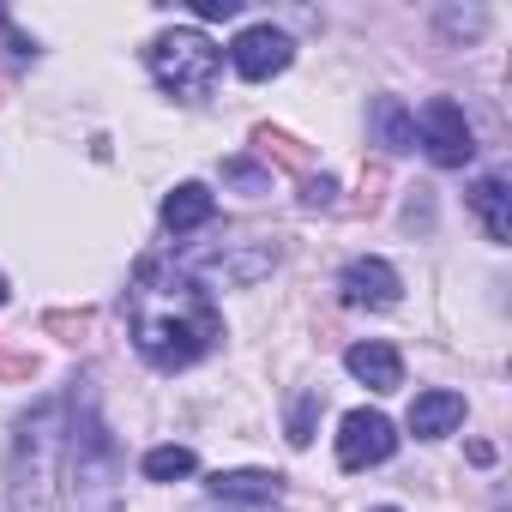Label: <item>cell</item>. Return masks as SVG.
I'll return each instance as SVG.
<instances>
[{"mask_svg": "<svg viewBox=\"0 0 512 512\" xmlns=\"http://www.w3.org/2000/svg\"><path fill=\"white\" fill-rule=\"evenodd\" d=\"M127 326H133V344L151 368L175 374L187 362H199L205 350H217L223 338V314L217 302L205 296L199 278H187L175 260H139L133 284H127Z\"/></svg>", "mask_w": 512, "mask_h": 512, "instance_id": "6da1fadb", "label": "cell"}, {"mask_svg": "<svg viewBox=\"0 0 512 512\" xmlns=\"http://www.w3.org/2000/svg\"><path fill=\"white\" fill-rule=\"evenodd\" d=\"M61 398H43L31 416H19L13 428V452H7V494L19 512H49L55 482H61Z\"/></svg>", "mask_w": 512, "mask_h": 512, "instance_id": "7a4b0ae2", "label": "cell"}, {"mask_svg": "<svg viewBox=\"0 0 512 512\" xmlns=\"http://www.w3.org/2000/svg\"><path fill=\"white\" fill-rule=\"evenodd\" d=\"M73 410H79V422L67 428V482H73V506L79 512H121V500H115V476H121V458H115V440L103 434V422H97V404H91V392L85 398H73Z\"/></svg>", "mask_w": 512, "mask_h": 512, "instance_id": "3957f363", "label": "cell"}, {"mask_svg": "<svg viewBox=\"0 0 512 512\" xmlns=\"http://www.w3.org/2000/svg\"><path fill=\"white\" fill-rule=\"evenodd\" d=\"M175 266L187 278H199V284L247 290L278 266V235H229V241H211V247H187Z\"/></svg>", "mask_w": 512, "mask_h": 512, "instance_id": "277c9868", "label": "cell"}, {"mask_svg": "<svg viewBox=\"0 0 512 512\" xmlns=\"http://www.w3.org/2000/svg\"><path fill=\"white\" fill-rule=\"evenodd\" d=\"M145 61H151V79H157L169 97H181V103L211 97V85H217V73H223V55L211 49L205 31H169V37H157Z\"/></svg>", "mask_w": 512, "mask_h": 512, "instance_id": "5b68a950", "label": "cell"}, {"mask_svg": "<svg viewBox=\"0 0 512 512\" xmlns=\"http://www.w3.org/2000/svg\"><path fill=\"white\" fill-rule=\"evenodd\" d=\"M416 133H422V145H428V157L440 169H458V163L476 157V133H470V121H464V109L452 97H428L422 115H416Z\"/></svg>", "mask_w": 512, "mask_h": 512, "instance_id": "8992f818", "label": "cell"}, {"mask_svg": "<svg viewBox=\"0 0 512 512\" xmlns=\"http://www.w3.org/2000/svg\"><path fill=\"white\" fill-rule=\"evenodd\" d=\"M229 61H235V73H241L247 85H266V79H278V73L296 61V43H290L278 25H247V31L229 43Z\"/></svg>", "mask_w": 512, "mask_h": 512, "instance_id": "52a82bcc", "label": "cell"}, {"mask_svg": "<svg viewBox=\"0 0 512 512\" xmlns=\"http://www.w3.org/2000/svg\"><path fill=\"white\" fill-rule=\"evenodd\" d=\"M398 452V434L380 410H350L338 422V464L344 470H368V464H386Z\"/></svg>", "mask_w": 512, "mask_h": 512, "instance_id": "ba28073f", "label": "cell"}, {"mask_svg": "<svg viewBox=\"0 0 512 512\" xmlns=\"http://www.w3.org/2000/svg\"><path fill=\"white\" fill-rule=\"evenodd\" d=\"M338 290H344L350 308H392L404 284H398V272L386 260H350L344 278H338Z\"/></svg>", "mask_w": 512, "mask_h": 512, "instance_id": "9c48e42d", "label": "cell"}, {"mask_svg": "<svg viewBox=\"0 0 512 512\" xmlns=\"http://www.w3.org/2000/svg\"><path fill=\"white\" fill-rule=\"evenodd\" d=\"M205 488H211L223 506H272L278 488H284V476H278V470H217Z\"/></svg>", "mask_w": 512, "mask_h": 512, "instance_id": "30bf717a", "label": "cell"}, {"mask_svg": "<svg viewBox=\"0 0 512 512\" xmlns=\"http://www.w3.org/2000/svg\"><path fill=\"white\" fill-rule=\"evenodd\" d=\"M344 368H350V374H356L368 392H398V386H404V362H398V350H392V344H380V338H368V344H350Z\"/></svg>", "mask_w": 512, "mask_h": 512, "instance_id": "8fae6325", "label": "cell"}, {"mask_svg": "<svg viewBox=\"0 0 512 512\" xmlns=\"http://www.w3.org/2000/svg\"><path fill=\"white\" fill-rule=\"evenodd\" d=\"M458 422H464V398H458V392H446V386L416 392V404H410V434H416V440H440V434H452Z\"/></svg>", "mask_w": 512, "mask_h": 512, "instance_id": "7c38bea8", "label": "cell"}, {"mask_svg": "<svg viewBox=\"0 0 512 512\" xmlns=\"http://www.w3.org/2000/svg\"><path fill=\"white\" fill-rule=\"evenodd\" d=\"M211 211H217L211 187H199V181H181V187H175V193L163 199V229H169V235L205 229V223H211Z\"/></svg>", "mask_w": 512, "mask_h": 512, "instance_id": "4fadbf2b", "label": "cell"}, {"mask_svg": "<svg viewBox=\"0 0 512 512\" xmlns=\"http://www.w3.org/2000/svg\"><path fill=\"white\" fill-rule=\"evenodd\" d=\"M470 205L482 211V223H488V241H512V193H506V181L500 175H482L476 187H470Z\"/></svg>", "mask_w": 512, "mask_h": 512, "instance_id": "5bb4252c", "label": "cell"}, {"mask_svg": "<svg viewBox=\"0 0 512 512\" xmlns=\"http://www.w3.org/2000/svg\"><path fill=\"white\" fill-rule=\"evenodd\" d=\"M374 127H380L386 151H410V145H416V121L404 115L398 97H380V103H374Z\"/></svg>", "mask_w": 512, "mask_h": 512, "instance_id": "9a60e30c", "label": "cell"}, {"mask_svg": "<svg viewBox=\"0 0 512 512\" xmlns=\"http://www.w3.org/2000/svg\"><path fill=\"white\" fill-rule=\"evenodd\" d=\"M193 470H199L193 446H151V452H145V476H151V482H181V476H193Z\"/></svg>", "mask_w": 512, "mask_h": 512, "instance_id": "2e32d148", "label": "cell"}, {"mask_svg": "<svg viewBox=\"0 0 512 512\" xmlns=\"http://www.w3.org/2000/svg\"><path fill=\"white\" fill-rule=\"evenodd\" d=\"M314 416H320V392H302L296 410H290V446H308L314 440Z\"/></svg>", "mask_w": 512, "mask_h": 512, "instance_id": "e0dca14e", "label": "cell"}, {"mask_svg": "<svg viewBox=\"0 0 512 512\" xmlns=\"http://www.w3.org/2000/svg\"><path fill=\"white\" fill-rule=\"evenodd\" d=\"M260 145H266V157H278L284 169H308V151H296V139H284V133H260Z\"/></svg>", "mask_w": 512, "mask_h": 512, "instance_id": "ac0fdd59", "label": "cell"}, {"mask_svg": "<svg viewBox=\"0 0 512 512\" xmlns=\"http://www.w3.org/2000/svg\"><path fill=\"white\" fill-rule=\"evenodd\" d=\"M223 181H235V187H247V193H266V187H272V175L253 169V163H223Z\"/></svg>", "mask_w": 512, "mask_h": 512, "instance_id": "d6986e66", "label": "cell"}, {"mask_svg": "<svg viewBox=\"0 0 512 512\" xmlns=\"http://www.w3.org/2000/svg\"><path fill=\"white\" fill-rule=\"evenodd\" d=\"M302 205H338V181H332V175H320V181H308V193H302Z\"/></svg>", "mask_w": 512, "mask_h": 512, "instance_id": "ffe728a7", "label": "cell"}, {"mask_svg": "<svg viewBox=\"0 0 512 512\" xmlns=\"http://www.w3.org/2000/svg\"><path fill=\"white\" fill-rule=\"evenodd\" d=\"M193 13H199V19H235V13H241V0H199Z\"/></svg>", "mask_w": 512, "mask_h": 512, "instance_id": "44dd1931", "label": "cell"}, {"mask_svg": "<svg viewBox=\"0 0 512 512\" xmlns=\"http://www.w3.org/2000/svg\"><path fill=\"white\" fill-rule=\"evenodd\" d=\"M440 25H446V31H464V37H476V31H482V13H440Z\"/></svg>", "mask_w": 512, "mask_h": 512, "instance_id": "7402d4cb", "label": "cell"}, {"mask_svg": "<svg viewBox=\"0 0 512 512\" xmlns=\"http://www.w3.org/2000/svg\"><path fill=\"white\" fill-rule=\"evenodd\" d=\"M223 512H272V506H223Z\"/></svg>", "mask_w": 512, "mask_h": 512, "instance_id": "603a6c76", "label": "cell"}, {"mask_svg": "<svg viewBox=\"0 0 512 512\" xmlns=\"http://www.w3.org/2000/svg\"><path fill=\"white\" fill-rule=\"evenodd\" d=\"M0 308H7V278H0Z\"/></svg>", "mask_w": 512, "mask_h": 512, "instance_id": "cb8c5ba5", "label": "cell"}, {"mask_svg": "<svg viewBox=\"0 0 512 512\" xmlns=\"http://www.w3.org/2000/svg\"><path fill=\"white\" fill-rule=\"evenodd\" d=\"M7 31H13V25H7V13H0V37H7Z\"/></svg>", "mask_w": 512, "mask_h": 512, "instance_id": "d4e9b609", "label": "cell"}, {"mask_svg": "<svg viewBox=\"0 0 512 512\" xmlns=\"http://www.w3.org/2000/svg\"><path fill=\"white\" fill-rule=\"evenodd\" d=\"M374 512H398V506H374Z\"/></svg>", "mask_w": 512, "mask_h": 512, "instance_id": "484cf974", "label": "cell"}]
</instances>
